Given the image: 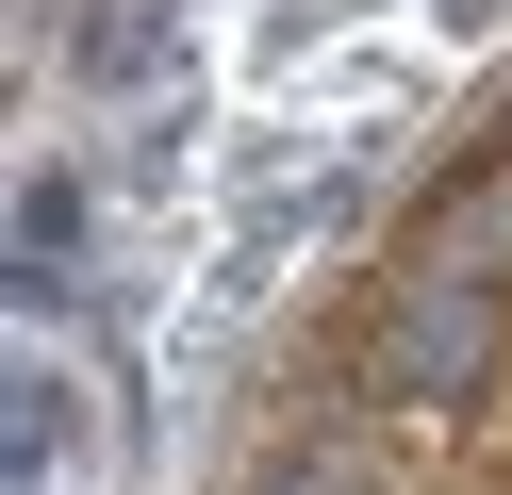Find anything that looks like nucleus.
<instances>
[{
	"instance_id": "nucleus-2",
	"label": "nucleus",
	"mask_w": 512,
	"mask_h": 495,
	"mask_svg": "<svg viewBox=\"0 0 512 495\" xmlns=\"http://www.w3.org/2000/svg\"><path fill=\"white\" fill-rule=\"evenodd\" d=\"M248 495H364V462H347V446H298V462H265Z\"/></svg>"
},
{
	"instance_id": "nucleus-1",
	"label": "nucleus",
	"mask_w": 512,
	"mask_h": 495,
	"mask_svg": "<svg viewBox=\"0 0 512 495\" xmlns=\"http://www.w3.org/2000/svg\"><path fill=\"white\" fill-rule=\"evenodd\" d=\"M364 396L380 413H463L496 396V264H397L364 314Z\"/></svg>"
}]
</instances>
